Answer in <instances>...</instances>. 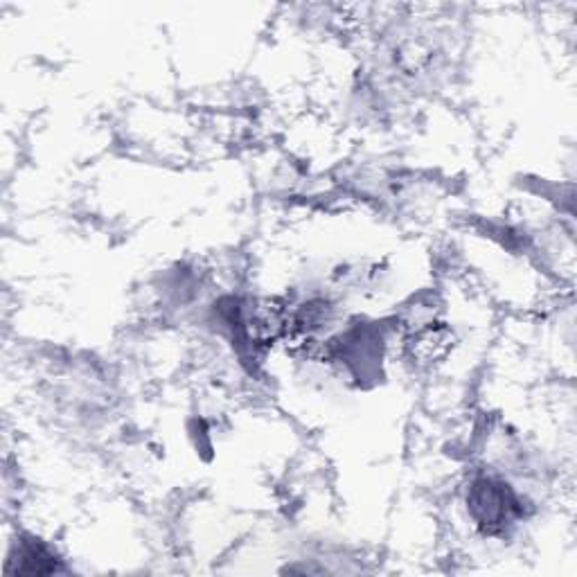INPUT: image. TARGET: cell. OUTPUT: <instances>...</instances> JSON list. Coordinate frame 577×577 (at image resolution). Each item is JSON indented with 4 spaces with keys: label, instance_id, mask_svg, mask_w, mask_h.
Instances as JSON below:
<instances>
[{
    "label": "cell",
    "instance_id": "obj_1",
    "mask_svg": "<svg viewBox=\"0 0 577 577\" xmlns=\"http://www.w3.org/2000/svg\"><path fill=\"white\" fill-rule=\"evenodd\" d=\"M452 341L454 336L446 328L438 323H427L410 332V336L406 339V352L415 364L427 366L444 359L449 349H452Z\"/></svg>",
    "mask_w": 577,
    "mask_h": 577
}]
</instances>
